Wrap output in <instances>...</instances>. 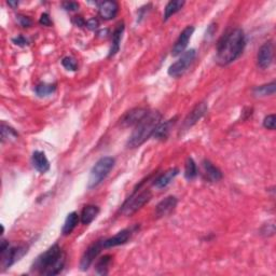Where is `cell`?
<instances>
[{"mask_svg":"<svg viewBox=\"0 0 276 276\" xmlns=\"http://www.w3.org/2000/svg\"><path fill=\"white\" fill-rule=\"evenodd\" d=\"M246 46L244 31L241 28L231 30L221 37L217 45L216 63L219 66H227L242 55Z\"/></svg>","mask_w":276,"mask_h":276,"instance_id":"cell-1","label":"cell"},{"mask_svg":"<svg viewBox=\"0 0 276 276\" xmlns=\"http://www.w3.org/2000/svg\"><path fill=\"white\" fill-rule=\"evenodd\" d=\"M39 23H40V25L47 26V27H51L52 24H53L50 16L48 13H46V12L41 14V16L39 18Z\"/></svg>","mask_w":276,"mask_h":276,"instance_id":"cell-34","label":"cell"},{"mask_svg":"<svg viewBox=\"0 0 276 276\" xmlns=\"http://www.w3.org/2000/svg\"><path fill=\"white\" fill-rule=\"evenodd\" d=\"M86 27L89 28L90 31H95V30H97L98 26H99V22L98 20L96 17H92L90 18V20L86 21Z\"/></svg>","mask_w":276,"mask_h":276,"instance_id":"cell-35","label":"cell"},{"mask_svg":"<svg viewBox=\"0 0 276 276\" xmlns=\"http://www.w3.org/2000/svg\"><path fill=\"white\" fill-rule=\"evenodd\" d=\"M197 175V168L195 160L188 158L185 164V177L188 180H193Z\"/></svg>","mask_w":276,"mask_h":276,"instance_id":"cell-27","label":"cell"},{"mask_svg":"<svg viewBox=\"0 0 276 276\" xmlns=\"http://www.w3.org/2000/svg\"><path fill=\"white\" fill-rule=\"evenodd\" d=\"M66 263V255L59 244L52 245L45 253L37 257L32 270L40 275L54 276L60 274Z\"/></svg>","mask_w":276,"mask_h":276,"instance_id":"cell-2","label":"cell"},{"mask_svg":"<svg viewBox=\"0 0 276 276\" xmlns=\"http://www.w3.org/2000/svg\"><path fill=\"white\" fill-rule=\"evenodd\" d=\"M203 167H204L207 178L210 179L211 181H219L222 178V173L220 169L215 166L211 161H208V160H204V161H203Z\"/></svg>","mask_w":276,"mask_h":276,"instance_id":"cell-22","label":"cell"},{"mask_svg":"<svg viewBox=\"0 0 276 276\" xmlns=\"http://www.w3.org/2000/svg\"><path fill=\"white\" fill-rule=\"evenodd\" d=\"M207 110H208V106L206 105L205 101H202V103L197 104L195 107L193 108L191 113L187 115L185 121H183L182 128L187 130L193 127L198 120L204 117V114L207 113Z\"/></svg>","mask_w":276,"mask_h":276,"instance_id":"cell-12","label":"cell"},{"mask_svg":"<svg viewBox=\"0 0 276 276\" xmlns=\"http://www.w3.org/2000/svg\"><path fill=\"white\" fill-rule=\"evenodd\" d=\"M275 125H276V117L275 114H269L266 115L263 120V127L268 130H275Z\"/></svg>","mask_w":276,"mask_h":276,"instance_id":"cell-30","label":"cell"},{"mask_svg":"<svg viewBox=\"0 0 276 276\" xmlns=\"http://www.w3.org/2000/svg\"><path fill=\"white\" fill-rule=\"evenodd\" d=\"M275 90H276V83L275 81H272L271 83L268 84L256 86L253 91V93L255 96H257V97H265V96L274 95Z\"/></svg>","mask_w":276,"mask_h":276,"instance_id":"cell-24","label":"cell"},{"mask_svg":"<svg viewBox=\"0 0 276 276\" xmlns=\"http://www.w3.org/2000/svg\"><path fill=\"white\" fill-rule=\"evenodd\" d=\"M124 23H119L117 26H115L114 31L113 32V41H111V48L109 51L108 57L114 56L120 50V45H121V39H122V35L124 32Z\"/></svg>","mask_w":276,"mask_h":276,"instance_id":"cell-18","label":"cell"},{"mask_svg":"<svg viewBox=\"0 0 276 276\" xmlns=\"http://www.w3.org/2000/svg\"><path fill=\"white\" fill-rule=\"evenodd\" d=\"M161 121L162 114L159 111H149L146 117L135 125V130L128 140V147L137 148L146 143L150 137L153 136V133L156 132Z\"/></svg>","mask_w":276,"mask_h":276,"instance_id":"cell-3","label":"cell"},{"mask_svg":"<svg viewBox=\"0 0 276 276\" xmlns=\"http://www.w3.org/2000/svg\"><path fill=\"white\" fill-rule=\"evenodd\" d=\"M103 248H104L103 241H97L92 244L89 248L85 250L83 256H82V258L80 260V270L88 271L92 263L94 262V260L97 258V256L100 254V251Z\"/></svg>","mask_w":276,"mask_h":276,"instance_id":"cell-9","label":"cell"},{"mask_svg":"<svg viewBox=\"0 0 276 276\" xmlns=\"http://www.w3.org/2000/svg\"><path fill=\"white\" fill-rule=\"evenodd\" d=\"M111 261H113V256L110 255H105L97 260L95 265L96 273L98 275H107L109 271V266L111 264Z\"/></svg>","mask_w":276,"mask_h":276,"instance_id":"cell-25","label":"cell"},{"mask_svg":"<svg viewBox=\"0 0 276 276\" xmlns=\"http://www.w3.org/2000/svg\"><path fill=\"white\" fill-rule=\"evenodd\" d=\"M55 90H56V84L41 82V83L36 85L35 92L39 97H47V96L54 93Z\"/></svg>","mask_w":276,"mask_h":276,"instance_id":"cell-26","label":"cell"},{"mask_svg":"<svg viewBox=\"0 0 276 276\" xmlns=\"http://www.w3.org/2000/svg\"><path fill=\"white\" fill-rule=\"evenodd\" d=\"M114 163L115 160L113 157H104L99 159L90 172L88 189L92 190V189L98 187L109 175L110 171L114 166Z\"/></svg>","mask_w":276,"mask_h":276,"instance_id":"cell-4","label":"cell"},{"mask_svg":"<svg viewBox=\"0 0 276 276\" xmlns=\"http://www.w3.org/2000/svg\"><path fill=\"white\" fill-rule=\"evenodd\" d=\"M177 204H178V200L176 196H173V195L166 196L157 205L154 215H156L157 218H162V217L168 216L174 210H175Z\"/></svg>","mask_w":276,"mask_h":276,"instance_id":"cell-13","label":"cell"},{"mask_svg":"<svg viewBox=\"0 0 276 276\" xmlns=\"http://www.w3.org/2000/svg\"><path fill=\"white\" fill-rule=\"evenodd\" d=\"M274 59V43L272 40L264 42L257 54V65L261 69H266L272 65Z\"/></svg>","mask_w":276,"mask_h":276,"instance_id":"cell-8","label":"cell"},{"mask_svg":"<svg viewBox=\"0 0 276 276\" xmlns=\"http://www.w3.org/2000/svg\"><path fill=\"white\" fill-rule=\"evenodd\" d=\"M179 174V169L174 167V168H169L168 171H166L165 173H163L160 175L156 180L153 181V187H156L157 189H164L166 188L169 183H171L175 177Z\"/></svg>","mask_w":276,"mask_h":276,"instance_id":"cell-17","label":"cell"},{"mask_svg":"<svg viewBox=\"0 0 276 276\" xmlns=\"http://www.w3.org/2000/svg\"><path fill=\"white\" fill-rule=\"evenodd\" d=\"M149 111L145 108H134L132 110L128 111L122 119L120 120V123L124 128L134 127V125L138 124L145 117H146Z\"/></svg>","mask_w":276,"mask_h":276,"instance_id":"cell-11","label":"cell"},{"mask_svg":"<svg viewBox=\"0 0 276 276\" xmlns=\"http://www.w3.org/2000/svg\"><path fill=\"white\" fill-rule=\"evenodd\" d=\"M32 166L35 167L38 172L45 174L50 169V162L48 160L46 153L42 151H35L32 157Z\"/></svg>","mask_w":276,"mask_h":276,"instance_id":"cell-16","label":"cell"},{"mask_svg":"<svg viewBox=\"0 0 276 276\" xmlns=\"http://www.w3.org/2000/svg\"><path fill=\"white\" fill-rule=\"evenodd\" d=\"M72 23H74L76 26H79V27H83L86 25V22L81 16H75L74 18H72Z\"/></svg>","mask_w":276,"mask_h":276,"instance_id":"cell-36","label":"cell"},{"mask_svg":"<svg viewBox=\"0 0 276 276\" xmlns=\"http://www.w3.org/2000/svg\"><path fill=\"white\" fill-rule=\"evenodd\" d=\"M119 4L115 1H101L98 3V14L105 21H110L117 16Z\"/></svg>","mask_w":276,"mask_h":276,"instance_id":"cell-15","label":"cell"},{"mask_svg":"<svg viewBox=\"0 0 276 276\" xmlns=\"http://www.w3.org/2000/svg\"><path fill=\"white\" fill-rule=\"evenodd\" d=\"M62 65L65 67L67 70L70 71H76L78 69V63L71 56H66L62 60Z\"/></svg>","mask_w":276,"mask_h":276,"instance_id":"cell-29","label":"cell"},{"mask_svg":"<svg viewBox=\"0 0 276 276\" xmlns=\"http://www.w3.org/2000/svg\"><path fill=\"white\" fill-rule=\"evenodd\" d=\"M18 134L14 130V129L10 128L9 125H6L4 123L1 124V139L2 143L6 142V140H9L11 138H17Z\"/></svg>","mask_w":276,"mask_h":276,"instance_id":"cell-28","label":"cell"},{"mask_svg":"<svg viewBox=\"0 0 276 276\" xmlns=\"http://www.w3.org/2000/svg\"><path fill=\"white\" fill-rule=\"evenodd\" d=\"M176 120H177V118L175 117V118L165 121V122L160 123V125L156 130V132L153 133L152 137H154L156 139H159V140L167 139L169 136V134H171V130H172L173 127L176 123Z\"/></svg>","mask_w":276,"mask_h":276,"instance_id":"cell-19","label":"cell"},{"mask_svg":"<svg viewBox=\"0 0 276 276\" xmlns=\"http://www.w3.org/2000/svg\"><path fill=\"white\" fill-rule=\"evenodd\" d=\"M185 6V1H181V0H174V1H169L165 9H164V22H166L169 17L173 16L174 14H176L179 12L181 9Z\"/></svg>","mask_w":276,"mask_h":276,"instance_id":"cell-23","label":"cell"},{"mask_svg":"<svg viewBox=\"0 0 276 276\" xmlns=\"http://www.w3.org/2000/svg\"><path fill=\"white\" fill-rule=\"evenodd\" d=\"M79 221H80V216L77 214L76 211H72L70 212V214L67 215L64 225H63V227H62L63 235L67 236V235L71 234L72 231H74L76 229V227L78 226Z\"/></svg>","mask_w":276,"mask_h":276,"instance_id":"cell-20","label":"cell"},{"mask_svg":"<svg viewBox=\"0 0 276 276\" xmlns=\"http://www.w3.org/2000/svg\"><path fill=\"white\" fill-rule=\"evenodd\" d=\"M195 32V27L193 26H187L185 30L181 32L180 35H179L178 39L176 40L175 45H174L172 49V55L173 56H178L181 55L183 52H185L186 48L188 47V43L190 41L191 37Z\"/></svg>","mask_w":276,"mask_h":276,"instance_id":"cell-10","label":"cell"},{"mask_svg":"<svg viewBox=\"0 0 276 276\" xmlns=\"http://www.w3.org/2000/svg\"><path fill=\"white\" fill-rule=\"evenodd\" d=\"M16 21L18 23V25L22 26L23 28L31 27L32 24V18L26 16H23V14H17V16H16Z\"/></svg>","mask_w":276,"mask_h":276,"instance_id":"cell-31","label":"cell"},{"mask_svg":"<svg viewBox=\"0 0 276 276\" xmlns=\"http://www.w3.org/2000/svg\"><path fill=\"white\" fill-rule=\"evenodd\" d=\"M62 7L64 10L68 12H75L79 9V3L76 1H66L62 3Z\"/></svg>","mask_w":276,"mask_h":276,"instance_id":"cell-32","label":"cell"},{"mask_svg":"<svg viewBox=\"0 0 276 276\" xmlns=\"http://www.w3.org/2000/svg\"><path fill=\"white\" fill-rule=\"evenodd\" d=\"M152 195L149 190H143L138 192H135L132 196H130L121 208V214L124 216H132L135 212L138 211L140 208L144 207L147 203L151 200Z\"/></svg>","mask_w":276,"mask_h":276,"instance_id":"cell-6","label":"cell"},{"mask_svg":"<svg viewBox=\"0 0 276 276\" xmlns=\"http://www.w3.org/2000/svg\"><path fill=\"white\" fill-rule=\"evenodd\" d=\"M99 214V208L96 205H86L84 206L83 210H82L81 216H80V221L82 225L88 226L91 222H93L97 215Z\"/></svg>","mask_w":276,"mask_h":276,"instance_id":"cell-21","label":"cell"},{"mask_svg":"<svg viewBox=\"0 0 276 276\" xmlns=\"http://www.w3.org/2000/svg\"><path fill=\"white\" fill-rule=\"evenodd\" d=\"M133 235L132 229H124L118 232L117 234L109 237V239L103 241L104 248H111V247L123 245L130 240V237Z\"/></svg>","mask_w":276,"mask_h":276,"instance_id":"cell-14","label":"cell"},{"mask_svg":"<svg viewBox=\"0 0 276 276\" xmlns=\"http://www.w3.org/2000/svg\"><path fill=\"white\" fill-rule=\"evenodd\" d=\"M0 251H1V266L3 269H8L28 253V246L25 244L10 246L8 242L2 241Z\"/></svg>","mask_w":276,"mask_h":276,"instance_id":"cell-5","label":"cell"},{"mask_svg":"<svg viewBox=\"0 0 276 276\" xmlns=\"http://www.w3.org/2000/svg\"><path fill=\"white\" fill-rule=\"evenodd\" d=\"M216 30H217V27L214 25V24H211V25H210V27L207 28V31H206V38H211L212 36H214V33L216 32Z\"/></svg>","mask_w":276,"mask_h":276,"instance_id":"cell-37","label":"cell"},{"mask_svg":"<svg viewBox=\"0 0 276 276\" xmlns=\"http://www.w3.org/2000/svg\"><path fill=\"white\" fill-rule=\"evenodd\" d=\"M12 42L14 43V45L18 46V47H26V46L30 45V41H28L27 38H25V37L22 36V35L17 36V37H16V38H13Z\"/></svg>","mask_w":276,"mask_h":276,"instance_id":"cell-33","label":"cell"},{"mask_svg":"<svg viewBox=\"0 0 276 276\" xmlns=\"http://www.w3.org/2000/svg\"><path fill=\"white\" fill-rule=\"evenodd\" d=\"M195 56L196 51L195 49H190L183 52L180 57L169 66L168 75L173 77V78H178V77L182 76L188 70L189 67H190L193 61H195Z\"/></svg>","mask_w":276,"mask_h":276,"instance_id":"cell-7","label":"cell"},{"mask_svg":"<svg viewBox=\"0 0 276 276\" xmlns=\"http://www.w3.org/2000/svg\"><path fill=\"white\" fill-rule=\"evenodd\" d=\"M8 4L14 9L18 6V2L17 1H8Z\"/></svg>","mask_w":276,"mask_h":276,"instance_id":"cell-38","label":"cell"}]
</instances>
